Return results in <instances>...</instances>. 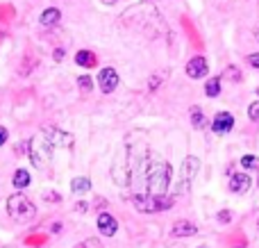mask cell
<instances>
[{"label":"cell","instance_id":"cell-1","mask_svg":"<svg viewBox=\"0 0 259 248\" xmlns=\"http://www.w3.org/2000/svg\"><path fill=\"white\" fill-rule=\"evenodd\" d=\"M143 171H146L148 196H152V198H164L166 191H168V187H170V180H173V169H170V164L161 162V159L146 157V162H143Z\"/></svg>","mask_w":259,"mask_h":248},{"label":"cell","instance_id":"cell-2","mask_svg":"<svg viewBox=\"0 0 259 248\" xmlns=\"http://www.w3.org/2000/svg\"><path fill=\"white\" fill-rule=\"evenodd\" d=\"M53 144L48 141V137L44 132H39L36 137H32L30 144H27V153H30V159L36 169H46L53 159Z\"/></svg>","mask_w":259,"mask_h":248},{"label":"cell","instance_id":"cell-3","mask_svg":"<svg viewBox=\"0 0 259 248\" xmlns=\"http://www.w3.org/2000/svg\"><path fill=\"white\" fill-rule=\"evenodd\" d=\"M7 214L18 223H25L30 219H34L36 208L25 194H12L7 198Z\"/></svg>","mask_w":259,"mask_h":248},{"label":"cell","instance_id":"cell-4","mask_svg":"<svg viewBox=\"0 0 259 248\" xmlns=\"http://www.w3.org/2000/svg\"><path fill=\"white\" fill-rule=\"evenodd\" d=\"M198 171H200V159L196 157V155H189V157H184L182 167H180V180H178V191L175 194H187L189 189H191V182L193 178L198 176Z\"/></svg>","mask_w":259,"mask_h":248},{"label":"cell","instance_id":"cell-5","mask_svg":"<svg viewBox=\"0 0 259 248\" xmlns=\"http://www.w3.org/2000/svg\"><path fill=\"white\" fill-rule=\"evenodd\" d=\"M132 203L139 212H148V214H155V212H164L173 205V198H152L148 194H134L132 196Z\"/></svg>","mask_w":259,"mask_h":248},{"label":"cell","instance_id":"cell-6","mask_svg":"<svg viewBox=\"0 0 259 248\" xmlns=\"http://www.w3.org/2000/svg\"><path fill=\"white\" fill-rule=\"evenodd\" d=\"M41 132L48 137V141L53 144V148H71V146L75 144V137L68 135V132H64V130H59V128L46 126Z\"/></svg>","mask_w":259,"mask_h":248},{"label":"cell","instance_id":"cell-7","mask_svg":"<svg viewBox=\"0 0 259 248\" xmlns=\"http://www.w3.org/2000/svg\"><path fill=\"white\" fill-rule=\"evenodd\" d=\"M98 85H100L103 94H112L118 87V73L114 71V68H103V71L98 73Z\"/></svg>","mask_w":259,"mask_h":248},{"label":"cell","instance_id":"cell-8","mask_svg":"<svg viewBox=\"0 0 259 248\" xmlns=\"http://www.w3.org/2000/svg\"><path fill=\"white\" fill-rule=\"evenodd\" d=\"M232 128H234V116L230 112H219L214 116V121H211V130H214V135H228Z\"/></svg>","mask_w":259,"mask_h":248},{"label":"cell","instance_id":"cell-9","mask_svg":"<svg viewBox=\"0 0 259 248\" xmlns=\"http://www.w3.org/2000/svg\"><path fill=\"white\" fill-rule=\"evenodd\" d=\"M250 185H252V180L248 173H234V176H230V182H228L232 194H246L250 189Z\"/></svg>","mask_w":259,"mask_h":248},{"label":"cell","instance_id":"cell-10","mask_svg":"<svg viewBox=\"0 0 259 248\" xmlns=\"http://www.w3.org/2000/svg\"><path fill=\"white\" fill-rule=\"evenodd\" d=\"M207 71H209V66H207V59L205 57L189 59V64H187V75L189 77H193V80H200V77L207 75Z\"/></svg>","mask_w":259,"mask_h":248},{"label":"cell","instance_id":"cell-11","mask_svg":"<svg viewBox=\"0 0 259 248\" xmlns=\"http://www.w3.org/2000/svg\"><path fill=\"white\" fill-rule=\"evenodd\" d=\"M98 230L103 232L105 237H114L116 235V230H118L116 219H114L109 212H100L98 214Z\"/></svg>","mask_w":259,"mask_h":248},{"label":"cell","instance_id":"cell-12","mask_svg":"<svg viewBox=\"0 0 259 248\" xmlns=\"http://www.w3.org/2000/svg\"><path fill=\"white\" fill-rule=\"evenodd\" d=\"M196 232H198V228L191 221H175L170 226V237H175V239H180V237H193Z\"/></svg>","mask_w":259,"mask_h":248},{"label":"cell","instance_id":"cell-13","mask_svg":"<svg viewBox=\"0 0 259 248\" xmlns=\"http://www.w3.org/2000/svg\"><path fill=\"white\" fill-rule=\"evenodd\" d=\"M59 18H62V12H59L57 7H48L44 14H41V25H46V27H50V25H57L59 23Z\"/></svg>","mask_w":259,"mask_h":248},{"label":"cell","instance_id":"cell-14","mask_svg":"<svg viewBox=\"0 0 259 248\" xmlns=\"http://www.w3.org/2000/svg\"><path fill=\"white\" fill-rule=\"evenodd\" d=\"M75 64L82 68H94L96 66V55L91 53V50H80V53L75 55Z\"/></svg>","mask_w":259,"mask_h":248},{"label":"cell","instance_id":"cell-15","mask_svg":"<svg viewBox=\"0 0 259 248\" xmlns=\"http://www.w3.org/2000/svg\"><path fill=\"white\" fill-rule=\"evenodd\" d=\"M12 182H14V187H16V189H25V187L30 185V173H27L25 169H18V171L14 173Z\"/></svg>","mask_w":259,"mask_h":248},{"label":"cell","instance_id":"cell-16","mask_svg":"<svg viewBox=\"0 0 259 248\" xmlns=\"http://www.w3.org/2000/svg\"><path fill=\"white\" fill-rule=\"evenodd\" d=\"M71 189L75 191V194H87V191L91 189V180L89 178H75V180L71 182Z\"/></svg>","mask_w":259,"mask_h":248},{"label":"cell","instance_id":"cell-17","mask_svg":"<svg viewBox=\"0 0 259 248\" xmlns=\"http://www.w3.org/2000/svg\"><path fill=\"white\" fill-rule=\"evenodd\" d=\"M205 94L209 96V98H216V96L221 94V77H209V80H207Z\"/></svg>","mask_w":259,"mask_h":248},{"label":"cell","instance_id":"cell-18","mask_svg":"<svg viewBox=\"0 0 259 248\" xmlns=\"http://www.w3.org/2000/svg\"><path fill=\"white\" fill-rule=\"evenodd\" d=\"M191 126L196 128V130H202V128H207V118H205V114H202L198 107H193V109H191Z\"/></svg>","mask_w":259,"mask_h":248},{"label":"cell","instance_id":"cell-19","mask_svg":"<svg viewBox=\"0 0 259 248\" xmlns=\"http://www.w3.org/2000/svg\"><path fill=\"white\" fill-rule=\"evenodd\" d=\"M241 167L243 169H257L259 167V157H255V155H243V157H241Z\"/></svg>","mask_w":259,"mask_h":248},{"label":"cell","instance_id":"cell-20","mask_svg":"<svg viewBox=\"0 0 259 248\" xmlns=\"http://www.w3.org/2000/svg\"><path fill=\"white\" fill-rule=\"evenodd\" d=\"M77 82H80V89L82 91H91V89H94V80H91L89 75H82Z\"/></svg>","mask_w":259,"mask_h":248},{"label":"cell","instance_id":"cell-21","mask_svg":"<svg viewBox=\"0 0 259 248\" xmlns=\"http://www.w3.org/2000/svg\"><path fill=\"white\" fill-rule=\"evenodd\" d=\"M248 116H250V121H259V100H255V103L248 107Z\"/></svg>","mask_w":259,"mask_h":248},{"label":"cell","instance_id":"cell-22","mask_svg":"<svg viewBox=\"0 0 259 248\" xmlns=\"http://www.w3.org/2000/svg\"><path fill=\"white\" fill-rule=\"evenodd\" d=\"M75 248H103V244H100L98 239H84L82 244H77Z\"/></svg>","mask_w":259,"mask_h":248},{"label":"cell","instance_id":"cell-23","mask_svg":"<svg viewBox=\"0 0 259 248\" xmlns=\"http://www.w3.org/2000/svg\"><path fill=\"white\" fill-rule=\"evenodd\" d=\"M44 198L48 200V203H59V200H62V196H59L57 191H46V194H44Z\"/></svg>","mask_w":259,"mask_h":248},{"label":"cell","instance_id":"cell-24","mask_svg":"<svg viewBox=\"0 0 259 248\" xmlns=\"http://www.w3.org/2000/svg\"><path fill=\"white\" fill-rule=\"evenodd\" d=\"M246 62L250 64V66L259 68V53H252V55H248V57H246Z\"/></svg>","mask_w":259,"mask_h":248},{"label":"cell","instance_id":"cell-25","mask_svg":"<svg viewBox=\"0 0 259 248\" xmlns=\"http://www.w3.org/2000/svg\"><path fill=\"white\" fill-rule=\"evenodd\" d=\"M219 221H221V223H230V221H232V214H230L228 210H223V212L219 214Z\"/></svg>","mask_w":259,"mask_h":248},{"label":"cell","instance_id":"cell-26","mask_svg":"<svg viewBox=\"0 0 259 248\" xmlns=\"http://www.w3.org/2000/svg\"><path fill=\"white\" fill-rule=\"evenodd\" d=\"M7 139H9V132H7V128H3V126H0V146H5V144H7Z\"/></svg>","mask_w":259,"mask_h":248},{"label":"cell","instance_id":"cell-27","mask_svg":"<svg viewBox=\"0 0 259 248\" xmlns=\"http://www.w3.org/2000/svg\"><path fill=\"white\" fill-rule=\"evenodd\" d=\"M161 77H164V75H155V77H152V80H150V91L159 89V82H161Z\"/></svg>","mask_w":259,"mask_h":248},{"label":"cell","instance_id":"cell-28","mask_svg":"<svg viewBox=\"0 0 259 248\" xmlns=\"http://www.w3.org/2000/svg\"><path fill=\"white\" fill-rule=\"evenodd\" d=\"M53 59H55V62H62V59H64V48H57V50H55V53H53Z\"/></svg>","mask_w":259,"mask_h":248},{"label":"cell","instance_id":"cell-29","mask_svg":"<svg viewBox=\"0 0 259 248\" xmlns=\"http://www.w3.org/2000/svg\"><path fill=\"white\" fill-rule=\"evenodd\" d=\"M87 208H89V205H87V203H77V205H75V210H77V212H84Z\"/></svg>","mask_w":259,"mask_h":248},{"label":"cell","instance_id":"cell-30","mask_svg":"<svg viewBox=\"0 0 259 248\" xmlns=\"http://www.w3.org/2000/svg\"><path fill=\"white\" fill-rule=\"evenodd\" d=\"M116 0H103V5H114Z\"/></svg>","mask_w":259,"mask_h":248},{"label":"cell","instance_id":"cell-31","mask_svg":"<svg viewBox=\"0 0 259 248\" xmlns=\"http://www.w3.org/2000/svg\"><path fill=\"white\" fill-rule=\"evenodd\" d=\"M255 36H257V39H259V27H255Z\"/></svg>","mask_w":259,"mask_h":248},{"label":"cell","instance_id":"cell-32","mask_svg":"<svg viewBox=\"0 0 259 248\" xmlns=\"http://www.w3.org/2000/svg\"><path fill=\"white\" fill-rule=\"evenodd\" d=\"M257 187H259V178H257Z\"/></svg>","mask_w":259,"mask_h":248},{"label":"cell","instance_id":"cell-33","mask_svg":"<svg viewBox=\"0 0 259 248\" xmlns=\"http://www.w3.org/2000/svg\"><path fill=\"white\" fill-rule=\"evenodd\" d=\"M200 248H207V246H200Z\"/></svg>","mask_w":259,"mask_h":248}]
</instances>
